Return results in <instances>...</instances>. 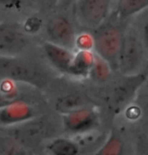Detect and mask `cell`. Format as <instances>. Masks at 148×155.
<instances>
[{"instance_id":"e0dca14e","label":"cell","mask_w":148,"mask_h":155,"mask_svg":"<svg viewBox=\"0 0 148 155\" xmlns=\"http://www.w3.org/2000/svg\"><path fill=\"white\" fill-rule=\"evenodd\" d=\"M75 46L79 51H91V49H94V37L86 33L81 34L75 40Z\"/></svg>"},{"instance_id":"ac0fdd59","label":"cell","mask_w":148,"mask_h":155,"mask_svg":"<svg viewBox=\"0 0 148 155\" xmlns=\"http://www.w3.org/2000/svg\"><path fill=\"white\" fill-rule=\"evenodd\" d=\"M15 143L0 138V155H21Z\"/></svg>"},{"instance_id":"6da1fadb","label":"cell","mask_w":148,"mask_h":155,"mask_svg":"<svg viewBox=\"0 0 148 155\" xmlns=\"http://www.w3.org/2000/svg\"><path fill=\"white\" fill-rule=\"evenodd\" d=\"M0 77L42 88L47 82L46 73L30 61L18 56L0 55Z\"/></svg>"},{"instance_id":"8992f818","label":"cell","mask_w":148,"mask_h":155,"mask_svg":"<svg viewBox=\"0 0 148 155\" xmlns=\"http://www.w3.org/2000/svg\"><path fill=\"white\" fill-rule=\"evenodd\" d=\"M148 74L140 72L135 75L125 76V78L115 86L111 96V106L116 113L121 110L134 97L138 89L146 82Z\"/></svg>"},{"instance_id":"30bf717a","label":"cell","mask_w":148,"mask_h":155,"mask_svg":"<svg viewBox=\"0 0 148 155\" xmlns=\"http://www.w3.org/2000/svg\"><path fill=\"white\" fill-rule=\"evenodd\" d=\"M35 118V110L30 104L16 101L0 109V125H20Z\"/></svg>"},{"instance_id":"9c48e42d","label":"cell","mask_w":148,"mask_h":155,"mask_svg":"<svg viewBox=\"0 0 148 155\" xmlns=\"http://www.w3.org/2000/svg\"><path fill=\"white\" fill-rule=\"evenodd\" d=\"M46 33L50 39L49 42L70 50L75 46L76 37L71 22L64 16H55L49 20Z\"/></svg>"},{"instance_id":"3957f363","label":"cell","mask_w":148,"mask_h":155,"mask_svg":"<svg viewBox=\"0 0 148 155\" xmlns=\"http://www.w3.org/2000/svg\"><path fill=\"white\" fill-rule=\"evenodd\" d=\"M145 56H147V54L141 36H139L134 30L125 33L119 59V71L125 76L143 72L141 69Z\"/></svg>"},{"instance_id":"cb8c5ba5","label":"cell","mask_w":148,"mask_h":155,"mask_svg":"<svg viewBox=\"0 0 148 155\" xmlns=\"http://www.w3.org/2000/svg\"><path fill=\"white\" fill-rule=\"evenodd\" d=\"M47 1L51 4H57L59 2V0H47Z\"/></svg>"},{"instance_id":"52a82bcc","label":"cell","mask_w":148,"mask_h":155,"mask_svg":"<svg viewBox=\"0 0 148 155\" xmlns=\"http://www.w3.org/2000/svg\"><path fill=\"white\" fill-rule=\"evenodd\" d=\"M13 131L14 138L21 144L30 146L39 144L43 140L49 138L53 130L49 122L35 118L17 125Z\"/></svg>"},{"instance_id":"7c38bea8","label":"cell","mask_w":148,"mask_h":155,"mask_svg":"<svg viewBox=\"0 0 148 155\" xmlns=\"http://www.w3.org/2000/svg\"><path fill=\"white\" fill-rule=\"evenodd\" d=\"M95 61V55L91 51H78L74 54L69 74L80 77L89 76Z\"/></svg>"},{"instance_id":"277c9868","label":"cell","mask_w":148,"mask_h":155,"mask_svg":"<svg viewBox=\"0 0 148 155\" xmlns=\"http://www.w3.org/2000/svg\"><path fill=\"white\" fill-rule=\"evenodd\" d=\"M111 9V0H77L75 15L81 25L97 30L104 25Z\"/></svg>"},{"instance_id":"44dd1931","label":"cell","mask_w":148,"mask_h":155,"mask_svg":"<svg viewBox=\"0 0 148 155\" xmlns=\"http://www.w3.org/2000/svg\"><path fill=\"white\" fill-rule=\"evenodd\" d=\"M0 7L8 10H20L22 8V0H0Z\"/></svg>"},{"instance_id":"5b68a950","label":"cell","mask_w":148,"mask_h":155,"mask_svg":"<svg viewBox=\"0 0 148 155\" xmlns=\"http://www.w3.org/2000/svg\"><path fill=\"white\" fill-rule=\"evenodd\" d=\"M28 46V34L15 23H0V55L18 56Z\"/></svg>"},{"instance_id":"9a60e30c","label":"cell","mask_w":148,"mask_h":155,"mask_svg":"<svg viewBox=\"0 0 148 155\" xmlns=\"http://www.w3.org/2000/svg\"><path fill=\"white\" fill-rule=\"evenodd\" d=\"M97 155H127V145L119 133L113 131Z\"/></svg>"},{"instance_id":"8fae6325","label":"cell","mask_w":148,"mask_h":155,"mask_svg":"<svg viewBox=\"0 0 148 155\" xmlns=\"http://www.w3.org/2000/svg\"><path fill=\"white\" fill-rule=\"evenodd\" d=\"M43 52L47 60L55 68L61 72L68 73L73 61L74 54L69 49L58 46L51 42H46L42 45Z\"/></svg>"},{"instance_id":"ba28073f","label":"cell","mask_w":148,"mask_h":155,"mask_svg":"<svg viewBox=\"0 0 148 155\" xmlns=\"http://www.w3.org/2000/svg\"><path fill=\"white\" fill-rule=\"evenodd\" d=\"M98 124L97 114L89 107H79L65 114L63 125L69 133L79 134L89 132Z\"/></svg>"},{"instance_id":"7402d4cb","label":"cell","mask_w":148,"mask_h":155,"mask_svg":"<svg viewBox=\"0 0 148 155\" xmlns=\"http://www.w3.org/2000/svg\"><path fill=\"white\" fill-rule=\"evenodd\" d=\"M141 39H142V42H143L145 51H146V54L148 57V20L143 25V30H142V34H141Z\"/></svg>"},{"instance_id":"d6986e66","label":"cell","mask_w":148,"mask_h":155,"mask_svg":"<svg viewBox=\"0 0 148 155\" xmlns=\"http://www.w3.org/2000/svg\"><path fill=\"white\" fill-rule=\"evenodd\" d=\"M42 28V19L37 16H31L22 25V28L28 35L38 33Z\"/></svg>"},{"instance_id":"d4e9b609","label":"cell","mask_w":148,"mask_h":155,"mask_svg":"<svg viewBox=\"0 0 148 155\" xmlns=\"http://www.w3.org/2000/svg\"><path fill=\"white\" fill-rule=\"evenodd\" d=\"M144 72H146L147 74H148V61H147V63L145 64V66H144V70H143Z\"/></svg>"},{"instance_id":"603a6c76","label":"cell","mask_w":148,"mask_h":155,"mask_svg":"<svg viewBox=\"0 0 148 155\" xmlns=\"http://www.w3.org/2000/svg\"><path fill=\"white\" fill-rule=\"evenodd\" d=\"M72 1H73V0H59L58 3H59L62 7H67Z\"/></svg>"},{"instance_id":"4fadbf2b","label":"cell","mask_w":148,"mask_h":155,"mask_svg":"<svg viewBox=\"0 0 148 155\" xmlns=\"http://www.w3.org/2000/svg\"><path fill=\"white\" fill-rule=\"evenodd\" d=\"M47 152L49 155H81L77 143L62 137L51 140L47 144Z\"/></svg>"},{"instance_id":"7a4b0ae2","label":"cell","mask_w":148,"mask_h":155,"mask_svg":"<svg viewBox=\"0 0 148 155\" xmlns=\"http://www.w3.org/2000/svg\"><path fill=\"white\" fill-rule=\"evenodd\" d=\"M94 51L98 57L106 61L112 70H119V59L125 33L118 25L107 23L95 30Z\"/></svg>"},{"instance_id":"2e32d148","label":"cell","mask_w":148,"mask_h":155,"mask_svg":"<svg viewBox=\"0 0 148 155\" xmlns=\"http://www.w3.org/2000/svg\"><path fill=\"white\" fill-rule=\"evenodd\" d=\"M111 71L113 70L109 64L97 55L89 76L97 81H106L111 75Z\"/></svg>"},{"instance_id":"5bb4252c","label":"cell","mask_w":148,"mask_h":155,"mask_svg":"<svg viewBox=\"0 0 148 155\" xmlns=\"http://www.w3.org/2000/svg\"><path fill=\"white\" fill-rule=\"evenodd\" d=\"M148 7V0H118L115 15L120 20L127 19Z\"/></svg>"},{"instance_id":"ffe728a7","label":"cell","mask_w":148,"mask_h":155,"mask_svg":"<svg viewBox=\"0 0 148 155\" xmlns=\"http://www.w3.org/2000/svg\"><path fill=\"white\" fill-rule=\"evenodd\" d=\"M14 95H16V94L11 92L10 89L7 90L3 88V87H1V89H0V109L12 104L14 101H16L17 99L14 97Z\"/></svg>"}]
</instances>
